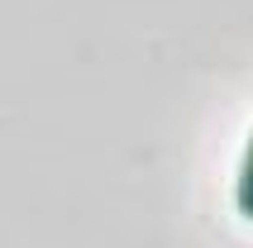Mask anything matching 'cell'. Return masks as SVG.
<instances>
[{"label":"cell","mask_w":253,"mask_h":248,"mask_svg":"<svg viewBox=\"0 0 253 248\" xmlns=\"http://www.w3.org/2000/svg\"><path fill=\"white\" fill-rule=\"evenodd\" d=\"M234 210L253 224V134H249V148H244V167H239V181H234Z\"/></svg>","instance_id":"obj_1"}]
</instances>
